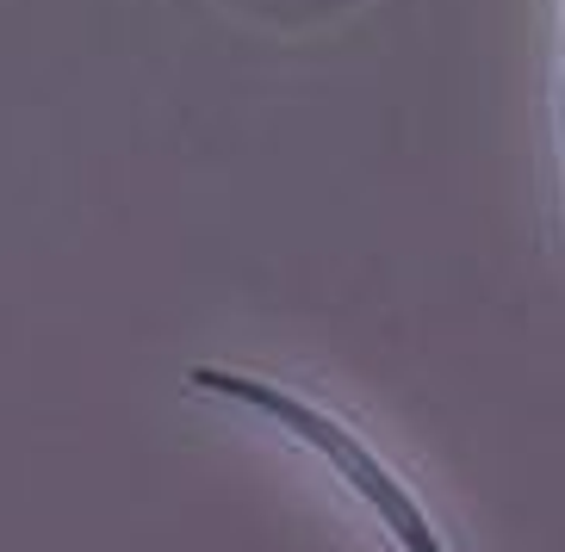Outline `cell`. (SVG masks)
Listing matches in <instances>:
<instances>
[{
	"mask_svg": "<svg viewBox=\"0 0 565 552\" xmlns=\"http://www.w3.org/2000/svg\"><path fill=\"white\" fill-rule=\"evenodd\" d=\"M186 386H193V391H217V398H231V403H249L255 416L280 422L286 435H299L305 447H317L366 497V509H373V516L404 540V552H448L441 540H435L429 516L416 509L411 490H404L398 478H392V472H385L380 459H373V453L342 429V422L323 416L317 403L292 398V391H280V386H267V379H249V372H231V367H193V372H186Z\"/></svg>",
	"mask_w": 565,
	"mask_h": 552,
	"instance_id": "obj_1",
	"label": "cell"
}]
</instances>
